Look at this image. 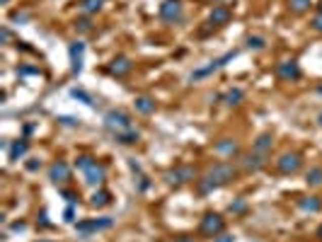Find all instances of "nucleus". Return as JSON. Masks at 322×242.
<instances>
[{
  "label": "nucleus",
  "instance_id": "nucleus-1",
  "mask_svg": "<svg viewBox=\"0 0 322 242\" xmlns=\"http://www.w3.org/2000/svg\"><path fill=\"white\" fill-rule=\"evenodd\" d=\"M235 177H237V170H235L233 163H216V165L206 172V179H209L216 189L223 187V184H230Z\"/></svg>",
  "mask_w": 322,
  "mask_h": 242
},
{
  "label": "nucleus",
  "instance_id": "nucleus-2",
  "mask_svg": "<svg viewBox=\"0 0 322 242\" xmlns=\"http://www.w3.org/2000/svg\"><path fill=\"white\" fill-rule=\"evenodd\" d=\"M104 126L109 129L114 136L116 133L126 131V129H131V119H129V114L122 109H109L107 114H104Z\"/></svg>",
  "mask_w": 322,
  "mask_h": 242
},
{
  "label": "nucleus",
  "instance_id": "nucleus-3",
  "mask_svg": "<svg viewBox=\"0 0 322 242\" xmlns=\"http://www.w3.org/2000/svg\"><path fill=\"white\" fill-rule=\"evenodd\" d=\"M157 12H160V20L165 24H177V22H182V17H184L182 0H165Z\"/></svg>",
  "mask_w": 322,
  "mask_h": 242
},
{
  "label": "nucleus",
  "instance_id": "nucleus-4",
  "mask_svg": "<svg viewBox=\"0 0 322 242\" xmlns=\"http://www.w3.org/2000/svg\"><path fill=\"white\" fill-rule=\"evenodd\" d=\"M235 56H237V51H228V54H223L221 58H216V61H211L209 66H204V68H196L191 75H189V80H199V77H206V75H211V73H216V70H221L228 61H233Z\"/></svg>",
  "mask_w": 322,
  "mask_h": 242
},
{
  "label": "nucleus",
  "instance_id": "nucleus-5",
  "mask_svg": "<svg viewBox=\"0 0 322 242\" xmlns=\"http://www.w3.org/2000/svg\"><path fill=\"white\" fill-rule=\"evenodd\" d=\"M223 228H225V220H223L218 213H206V216L201 218V225H199L201 235H209V237L221 235Z\"/></svg>",
  "mask_w": 322,
  "mask_h": 242
},
{
  "label": "nucleus",
  "instance_id": "nucleus-6",
  "mask_svg": "<svg viewBox=\"0 0 322 242\" xmlns=\"http://www.w3.org/2000/svg\"><path fill=\"white\" fill-rule=\"evenodd\" d=\"M276 167L281 175H296L303 167V157H300V153H284L276 160Z\"/></svg>",
  "mask_w": 322,
  "mask_h": 242
},
{
  "label": "nucleus",
  "instance_id": "nucleus-7",
  "mask_svg": "<svg viewBox=\"0 0 322 242\" xmlns=\"http://www.w3.org/2000/svg\"><path fill=\"white\" fill-rule=\"evenodd\" d=\"M111 225H114V218L104 216V218H95V220H80V223H75V230L83 232V235H90V232L107 230Z\"/></svg>",
  "mask_w": 322,
  "mask_h": 242
},
{
  "label": "nucleus",
  "instance_id": "nucleus-8",
  "mask_svg": "<svg viewBox=\"0 0 322 242\" xmlns=\"http://www.w3.org/2000/svg\"><path fill=\"white\" fill-rule=\"evenodd\" d=\"M49 179L54 182V184H63L70 179V165H68L66 160H56L54 165L49 167Z\"/></svg>",
  "mask_w": 322,
  "mask_h": 242
},
{
  "label": "nucleus",
  "instance_id": "nucleus-9",
  "mask_svg": "<svg viewBox=\"0 0 322 242\" xmlns=\"http://www.w3.org/2000/svg\"><path fill=\"white\" fill-rule=\"evenodd\" d=\"M83 54H85V44L83 42H70L68 46V56H70V70L78 75L80 70H83Z\"/></svg>",
  "mask_w": 322,
  "mask_h": 242
},
{
  "label": "nucleus",
  "instance_id": "nucleus-10",
  "mask_svg": "<svg viewBox=\"0 0 322 242\" xmlns=\"http://www.w3.org/2000/svg\"><path fill=\"white\" fill-rule=\"evenodd\" d=\"M276 75L281 77V80H286V83L298 80V77H300V66L296 63V61H281V63H276Z\"/></svg>",
  "mask_w": 322,
  "mask_h": 242
},
{
  "label": "nucleus",
  "instance_id": "nucleus-11",
  "mask_svg": "<svg viewBox=\"0 0 322 242\" xmlns=\"http://www.w3.org/2000/svg\"><path fill=\"white\" fill-rule=\"evenodd\" d=\"M267 157L269 155H262V153H255V150H252V153H245L240 163H243V167L247 172H259L262 167L267 165Z\"/></svg>",
  "mask_w": 322,
  "mask_h": 242
},
{
  "label": "nucleus",
  "instance_id": "nucleus-12",
  "mask_svg": "<svg viewBox=\"0 0 322 242\" xmlns=\"http://www.w3.org/2000/svg\"><path fill=\"white\" fill-rule=\"evenodd\" d=\"M213 153L221 155V157H233V155H240V145L233 138H221L213 145Z\"/></svg>",
  "mask_w": 322,
  "mask_h": 242
},
{
  "label": "nucleus",
  "instance_id": "nucleus-13",
  "mask_svg": "<svg viewBox=\"0 0 322 242\" xmlns=\"http://www.w3.org/2000/svg\"><path fill=\"white\" fill-rule=\"evenodd\" d=\"M230 17H233V12H230L228 5H216L211 10V15H209V24L211 27H223V24L230 22Z\"/></svg>",
  "mask_w": 322,
  "mask_h": 242
},
{
  "label": "nucleus",
  "instance_id": "nucleus-14",
  "mask_svg": "<svg viewBox=\"0 0 322 242\" xmlns=\"http://www.w3.org/2000/svg\"><path fill=\"white\" fill-rule=\"evenodd\" d=\"M167 184H182V182H191L194 179V170L191 167H175L165 175Z\"/></svg>",
  "mask_w": 322,
  "mask_h": 242
},
{
  "label": "nucleus",
  "instance_id": "nucleus-15",
  "mask_svg": "<svg viewBox=\"0 0 322 242\" xmlns=\"http://www.w3.org/2000/svg\"><path fill=\"white\" fill-rule=\"evenodd\" d=\"M107 70H109L111 75L124 77V75H129V73H131V61H129L126 56H116V58L109 63V68H107Z\"/></svg>",
  "mask_w": 322,
  "mask_h": 242
},
{
  "label": "nucleus",
  "instance_id": "nucleus-16",
  "mask_svg": "<svg viewBox=\"0 0 322 242\" xmlns=\"http://www.w3.org/2000/svg\"><path fill=\"white\" fill-rule=\"evenodd\" d=\"M104 177H107V167L97 163V165H92L88 172H85V182H88L90 187H97V184L104 182Z\"/></svg>",
  "mask_w": 322,
  "mask_h": 242
},
{
  "label": "nucleus",
  "instance_id": "nucleus-17",
  "mask_svg": "<svg viewBox=\"0 0 322 242\" xmlns=\"http://www.w3.org/2000/svg\"><path fill=\"white\" fill-rule=\"evenodd\" d=\"M111 204V194L107 189H97L92 196H90V206L92 209H104V206H109Z\"/></svg>",
  "mask_w": 322,
  "mask_h": 242
},
{
  "label": "nucleus",
  "instance_id": "nucleus-18",
  "mask_svg": "<svg viewBox=\"0 0 322 242\" xmlns=\"http://www.w3.org/2000/svg\"><path fill=\"white\" fill-rule=\"evenodd\" d=\"M271 143H274V136H271V133H262V136H257V141L252 143V150L267 155L269 150H271Z\"/></svg>",
  "mask_w": 322,
  "mask_h": 242
},
{
  "label": "nucleus",
  "instance_id": "nucleus-19",
  "mask_svg": "<svg viewBox=\"0 0 322 242\" xmlns=\"http://www.w3.org/2000/svg\"><path fill=\"white\" fill-rule=\"evenodd\" d=\"M298 209L305 211V213H317L322 209V201L317 196H303L298 201Z\"/></svg>",
  "mask_w": 322,
  "mask_h": 242
},
{
  "label": "nucleus",
  "instance_id": "nucleus-20",
  "mask_svg": "<svg viewBox=\"0 0 322 242\" xmlns=\"http://www.w3.org/2000/svg\"><path fill=\"white\" fill-rule=\"evenodd\" d=\"M27 150H29V143H27L24 138L15 141V143L10 145V160H12V163H20V157H24Z\"/></svg>",
  "mask_w": 322,
  "mask_h": 242
},
{
  "label": "nucleus",
  "instance_id": "nucleus-21",
  "mask_svg": "<svg viewBox=\"0 0 322 242\" xmlns=\"http://www.w3.org/2000/svg\"><path fill=\"white\" fill-rule=\"evenodd\" d=\"M114 138H116V141H119L122 145H134L136 141L141 138V133H138V129H134V126H131V129H126V131L116 133Z\"/></svg>",
  "mask_w": 322,
  "mask_h": 242
},
{
  "label": "nucleus",
  "instance_id": "nucleus-22",
  "mask_svg": "<svg viewBox=\"0 0 322 242\" xmlns=\"http://www.w3.org/2000/svg\"><path fill=\"white\" fill-rule=\"evenodd\" d=\"M134 107H136V111H141V114H153V111H155V102L150 97H145V95H141V97L134 99Z\"/></svg>",
  "mask_w": 322,
  "mask_h": 242
},
{
  "label": "nucleus",
  "instance_id": "nucleus-23",
  "mask_svg": "<svg viewBox=\"0 0 322 242\" xmlns=\"http://www.w3.org/2000/svg\"><path fill=\"white\" fill-rule=\"evenodd\" d=\"M104 3L107 0H83L80 3V10H83V15H95V12H100L104 8Z\"/></svg>",
  "mask_w": 322,
  "mask_h": 242
},
{
  "label": "nucleus",
  "instance_id": "nucleus-24",
  "mask_svg": "<svg viewBox=\"0 0 322 242\" xmlns=\"http://www.w3.org/2000/svg\"><path fill=\"white\" fill-rule=\"evenodd\" d=\"M243 97H245L243 90L233 88V90H228V92L223 95V102H225V104H230V107H235V104H240V102H243Z\"/></svg>",
  "mask_w": 322,
  "mask_h": 242
},
{
  "label": "nucleus",
  "instance_id": "nucleus-25",
  "mask_svg": "<svg viewBox=\"0 0 322 242\" xmlns=\"http://www.w3.org/2000/svg\"><path fill=\"white\" fill-rule=\"evenodd\" d=\"M305 182H308V187H320L322 184V167H310L308 175H305Z\"/></svg>",
  "mask_w": 322,
  "mask_h": 242
},
{
  "label": "nucleus",
  "instance_id": "nucleus-26",
  "mask_svg": "<svg viewBox=\"0 0 322 242\" xmlns=\"http://www.w3.org/2000/svg\"><path fill=\"white\" fill-rule=\"evenodd\" d=\"M312 5V0H289V8L291 12H296V15H303V12H308Z\"/></svg>",
  "mask_w": 322,
  "mask_h": 242
},
{
  "label": "nucleus",
  "instance_id": "nucleus-27",
  "mask_svg": "<svg viewBox=\"0 0 322 242\" xmlns=\"http://www.w3.org/2000/svg\"><path fill=\"white\" fill-rule=\"evenodd\" d=\"M70 97H73V99H80V102H83V104H88V107H95V99L90 97L85 90H80V88H73V90H70Z\"/></svg>",
  "mask_w": 322,
  "mask_h": 242
},
{
  "label": "nucleus",
  "instance_id": "nucleus-28",
  "mask_svg": "<svg viewBox=\"0 0 322 242\" xmlns=\"http://www.w3.org/2000/svg\"><path fill=\"white\" fill-rule=\"evenodd\" d=\"M92 165H97V160H95L92 155H78V160H75V167L83 170V172H88Z\"/></svg>",
  "mask_w": 322,
  "mask_h": 242
},
{
  "label": "nucleus",
  "instance_id": "nucleus-29",
  "mask_svg": "<svg viewBox=\"0 0 322 242\" xmlns=\"http://www.w3.org/2000/svg\"><path fill=\"white\" fill-rule=\"evenodd\" d=\"M245 46H247L250 51H262L267 44H264L262 36H247V39H245Z\"/></svg>",
  "mask_w": 322,
  "mask_h": 242
},
{
  "label": "nucleus",
  "instance_id": "nucleus-30",
  "mask_svg": "<svg viewBox=\"0 0 322 242\" xmlns=\"http://www.w3.org/2000/svg\"><path fill=\"white\" fill-rule=\"evenodd\" d=\"M228 211H230V213H245V211H247V201H245V198H237V201H233V204L228 206Z\"/></svg>",
  "mask_w": 322,
  "mask_h": 242
},
{
  "label": "nucleus",
  "instance_id": "nucleus-31",
  "mask_svg": "<svg viewBox=\"0 0 322 242\" xmlns=\"http://www.w3.org/2000/svg\"><path fill=\"white\" fill-rule=\"evenodd\" d=\"M75 29H78V32H90V29H92V22H90L88 17H80V20H75Z\"/></svg>",
  "mask_w": 322,
  "mask_h": 242
},
{
  "label": "nucleus",
  "instance_id": "nucleus-32",
  "mask_svg": "<svg viewBox=\"0 0 322 242\" xmlns=\"http://www.w3.org/2000/svg\"><path fill=\"white\" fill-rule=\"evenodd\" d=\"M61 196L66 198V201L70 204V206H73V204H78V194H75V191H68V189H61Z\"/></svg>",
  "mask_w": 322,
  "mask_h": 242
},
{
  "label": "nucleus",
  "instance_id": "nucleus-33",
  "mask_svg": "<svg viewBox=\"0 0 322 242\" xmlns=\"http://www.w3.org/2000/svg\"><path fill=\"white\" fill-rule=\"evenodd\" d=\"M17 73H20V75H39L42 70H39V68H34V66H24V68H20Z\"/></svg>",
  "mask_w": 322,
  "mask_h": 242
},
{
  "label": "nucleus",
  "instance_id": "nucleus-34",
  "mask_svg": "<svg viewBox=\"0 0 322 242\" xmlns=\"http://www.w3.org/2000/svg\"><path fill=\"white\" fill-rule=\"evenodd\" d=\"M58 121L63 124V126H78L80 119H75V116H58Z\"/></svg>",
  "mask_w": 322,
  "mask_h": 242
},
{
  "label": "nucleus",
  "instance_id": "nucleus-35",
  "mask_svg": "<svg viewBox=\"0 0 322 242\" xmlns=\"http://www.w3.org/2000/svg\"><path fill=\"white\" fill-rule=\"evenodd\" d=\"M312 29H315V32H320V34H322V10L317 12L315 17H312Z\"/></svg>",
  "mask_w": 322,
  "mask_h": 242
},
{
  "label": "nucleus",
  "instance_id": "nucleus-36",
  "mask_svg": "<svg viewBox=\"0 0 322 242\" xmlns=\"http://www.w3.org/2000/svg\"><path fill=\"white\" fill-rule=\"evenodd\" d=\"M10 230L12 232H24L27 230V223H24V220H15V223L10 225Z\"/></svg>",
  "mask_w": 322,
  "mask_h": 242
},
{
  "label": "nucleus",
  "instance_id": "nucleus-37",
  "mask_svg": "<svg viewBox=\"0 0 322 242\" xmlns=\"http://www.w3.org/2000/svg\"><path fill=\"white\" fill-rule=\"evenodd\" d=\"M148 187H150V182H148V177H145V175H138V187H136V189H138V191H145V189H148Z\"/></svg>",
  "mask_w": 322,
  "mask_h": 242
},
{
  "label": "nucleus",
  "instance_id": "nucleus-38",
  "mask_svg": "<svg viewBox=\"0 0 322 242\" xmlns=\"http://www.w3.org/2000/svg\"><path fill=\"white\" fill-rule=\"evenodd\" d=\"M39 167H42V160H39V157H32V160L27 163V170H29V172H36Z\"/></svg>",
  "mask_w": 322,
  "mask_h": 242
},
{
  "label": "nucleus",
  "instance_id": "nucleus-39",
  "mask_svg": "<svg viewBox=\"0 0 322 242\" xmlns=\"http://www.w3.org/2000/svg\"><path fill=\"white\" fill-rule=\"evenodd\" d=\"M29 20V12H15L12 15V22H27Z\"/></svg>",
  "mask_w": 322,
  "mask_h": 242
},
{
  "label": "nucleus",
  "instance_id": "nucleus-40",
  "mask_svg": "<svg viewBox=\"0 0 322 242\" xmlns=\"http://www.w3.org/2000/svg\"><path fill=\"white\" fill-rule=\"evenodd\" d=\"M36 223H39L42 228H51V223H49V218H46V211H42V213H39V218H36Z\"/></svg>",
  "mask_w": 322,
  "mask_h": 242
},
{
  "label": "nucleus",
  "instance_id": "nucleus-41",
  "mask_svg": "<svg viewBox=\"0 0 322 242\" xmlns=\"http://www.w3.org/2000/svg\"><path fill=\"white\" fill-rule=\"evenodd\" d=\"M213 242H235L233 235H225V232H221V235H216L213 237Z\"/></svg>",
  "mask_w": 322,
  "mask_h": 242
},
{
  "label": "nucleus",
  "instance_id": "nucleus-42",
  "mask_svg": "<svg viewBox=\"0 0 322 242\" xmlns=\"http://www.w3.org/2000/svg\"><path fill=\"white\" fill-rule=\"evenodd\" d=\"M73 220H75V209H73V206H68V209H66V223H73Z\"/></svg>",
  "mask_w": 322,
  "mask_h": 242
},
{
  "label": "nucleus",
  "instance_id": "nucleus-43",
  "mask_svg": "<svg viewBox=\"0 0 322 242\" xmlns=\"http://www.w3.org/2000/svg\"><path fill=\"white\" fill-rule=\"evenodd\" d=\"M129 167H131V170H134L136 175H141V165H138V163H136L134 157H129Z\"/></svg>",
  "mask_w": 322,
  "mask_h": 242
},
{
  "label": "nucleus",
  "instance_id": "nucleus-44",
  "mask_svg": "<svg viewBox=\"0 0 322 242\" xmlns=\"http://www.w3.org/2000/svg\"><path fill=\"white\" fill-rule=\"evenodd\" d=\"M0 39H3V42H8V39H10V32H8V29H5V27H3V29H0Z\"/></svg>",
  "mask_w": 322,
  "mask_h": 242
},
{
  "label": "nucleus",
  "instance_id": "nucleus-45",
  "mask_svg": "<svg viewBox=\"0 0 322 242\" xmlns=\"http://www.w3.org/2000/svg\"><path fill=\"white\" fill-rule=\"evenodd\" d=\"M175 242H194V237H187V235H182V237H177Z\"/></svg>",
  "mask_w": 322,
  "mask_h": 242
},
{
  "label": "nucleus",
  "instance_id": "nucleus-46",
  "mask_svg": "<svg viewBox=\"0 0 322 242\" xmlns=\"http://www.w3.org/2000/svg\"><path fill=\"white\" fill-rule=\"evenodd\" d=\"M317 237H320V240H322V225H320V228H317Z\"/></svg>",
  "mask_w": 322,
  "mask_h": 242
},
{
  "label": "nucleus",
  "instance_id": "nucleus-47",
  "mask_svg": "<svg viewBox=\"0 0 322 242\" xmlns=\"http://www.w3.org/2000/svg\"><path fill=\"white\" fill-rule=\"evenodd\" d=\"M0 3H3V5H8V3H10V0H0Z\"/></svg>",
  "mask_w": 322,
  "mask_h": 242
},
{
  "label": "nucleus",
  "instance_id": "nucleus-48",
  "mask_svg": "<svg viewBox=\"0 0 322 242\" xmlns=\"http://www.w3.org/2000/svg\"><path fill=\"white\" fill-rule=\"evenodd\" d=\"M317 121H320V126H322V114H320V116H317Z\"/></svg>",
  "mask_w": 322,
  "mask_h": 242
},
{
  "label": "nucleus",
  "instance_id": "nucleus-49",
  "mask_svg": "<svg viewBox=\"0 0 322 242\" xmlns=\"http://www.w3.org/2000/svg\"><path fill=\"white\" fill-rule=\"evenodd\" d=\"M317 92H320V95H322V88H317Z\"/></svg>",
  "mask_w": 322,
  "mask_h": 242
},
{
  "label": "nucleus",
  "instance_id": "nucleus-50",
  "mask_svg": "<svg viewBox=\"0 0 322 242\" xmlns=\"http://www.w3.org/2000/svg\"><path fill=\"white\" fill-rule=\"evenodd\" d=\"M39 242H51V240H39Z\"/></svg>",
  "mask_w": 322,
  "mask_h": 242
}]
</instances>
